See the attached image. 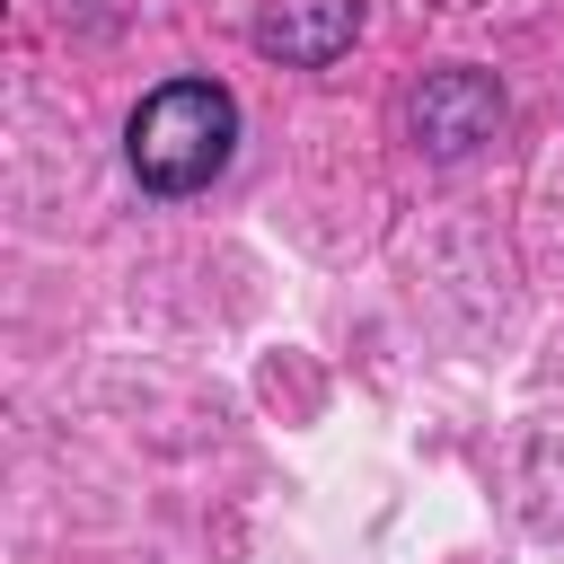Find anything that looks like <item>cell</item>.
Segmentation results:
<instances>
[{
	"label": "cell",
	"instance_id": "obj_2",
	"mask_svg": "<svg viewBox=\"0 0 564 564\" xmlns=\"http://www.w3.org/2000/svg\"><path fill=\"white\" fill-rule=\"evenodd\" d=\"M494 123H502V88H494V70H467V62L423 70V88L405 97V132L432 159H467L476 141H494Z\"/></svg>",
	"mask_w": 564,
	"mask_h": 564
},
{
	"label": "cell",
	"instance_id": "obj_3",
	"mask_svg": "<svg viewBox=\"0 0 564 564\" xmlns=\"http://www.w3.org/2000/svg\"><path fill=\"white\" fill-rule=\"evenodd\" d=\"M352 35H361V0H273L256 18V53L291 70H326L335 53H352Z\"/></svg>",
	"mask_w": 564,
	"mask_h": 564
},
{
	"label": "cell",
	"instance_id": "obj_1",
	"mask_svg": "<svg viewBox=\"0 0 564 564\" xmlns=\"http://www.w3.org/2000/svg\"><path fill=\"white\" fill-rule=\"evenodd\" d=\"M238 150V97L220 79H167L132 106L123 123V159L150 194H203Z\"/></svg>",
	"mask_w": 564,
	"mask_h": 564
}]
</instances>
